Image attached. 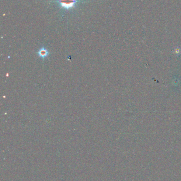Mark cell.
<instances>
[{
  "mask_svg": "<svg viewBox=\"0 0 181 181\" xmlns=\"http://www.w3.org/2000/svg\"><path fill=\"white\" fill-rule=\"evenodd\" d=\"M50 2L57 3L61 8L69 10L72 8H75L76 4L78 2H83L79 0H55Z\"/></svg>",
  "mask_w": 181,
  "mask_h": 181,
  "instance_id": "obj_1",
  "label": "cell"
},
{
  "mask_svg": "<svg viewBox=\"0 0 181 181\" xmlns=\"http://www.w3.org/2000/svg\"><path fill=\"white\" fill-rule=\"evenodd\" d=\"M37 54L40 59H45L49 56L50 52L45 47H42L38 50Z\"/></svg>",
  "mask_w": 181,
  "mask_h": 181,
  "instance_id": "obj_2",
  "label": "cell"
}]
</instances>
